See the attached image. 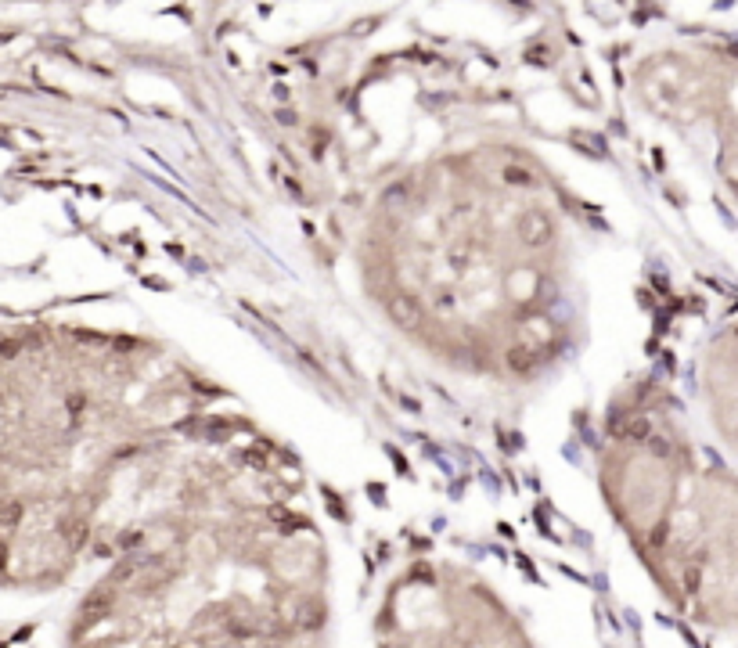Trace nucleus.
I'll list each match as a JSON object with an SVG mask.
<instances>
[{
    "label": "nucleus",
    "mask_w": 738,
    "mask_h": 648,
    "mask_svg": "<svg viewBox=\"0 0 738 648\" xmlns=\"http://www.w3.org/2000/svg\"><path fill=\"white\" fill-rule=\"evenodd\" d=\"M205 393L134 335L29 324L4 353L8 583L54 587L253 454L209 436Z\"/></svg>",
    "instance_id": "1"
},
{
    "label": "nucleus",
    "mask_w": 738,
    "mask_h": 648,
    "mask_svg": "<svg viewBox=\"0 0 738 648\" xmlns=\"http://www.w3.org/2000/svg\"><path fill=\"white\" fill-rule=\"evenodd\" d=\"M72 648H328L324 547L260 469L180 497L122 540Z\"/></svg>",
    "instance_id": "2"
},
{
    "label": "nucleus",
    "mask_w": 738,
    "mask_h": 648,
    "mask_svg": "<svg viewBox=\"0 0 738 648\" xmlns=\"http://www.w3.org/2000/svg\"><path fill=\"white\" fill-rule=\"evenodd\" d=\"M360 270L389 321L428 353L486 375H522L562 324L566 238L540 209L393 191L360 238Z\"/></svg>",
    "instance_id": "3"
},
{
    "label": "nucleus",
    "mask_w": 738,
    "mask_h": 648,
    "mask_svg": "<svg viewBox=\"0 0 738 648\" xmlns=\"http://www.w3.org/2000/svg\"><path fill=\"white\" fill-rule=\"evenodd\" d=\"M598 483L673 612L738 623V483L670 386L630 382L609 400Z\"/></svg>",
    "instance_id": "4"
},
{
    "label": "nucleus",
    "mask_w": 738,
    "mask_h": 648,
    "mask_svg": "<svg viewBox=\"0 0 738 648\" xmlns=\"http://www.w3.org/2000/svg\"><path fill=\"white\" fill-rule=\"evenodd\" d=\"M382 648H533L518 620L479 580L418 566L386 595L378 616Z\"/></svg>",
    "instance_id": "5"
}]
</instances>
